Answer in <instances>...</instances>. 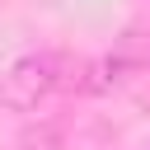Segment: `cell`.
Returning <instances> with one entry per match:
<instances>
[{"label": "cell", "instance_id": "cell-1", "mask_svg": "<svg viewBox=\"0 0 150 150\" xmlns=\"http://www.w3.org/2000/svg\"><path fill=\"white\" fill-rule=\"evenodd\" d=\"M61 80V56L52 52H38V56H23L9 75H5V103L14 108H33L42 94H52Z\"/></svg>", "mask_w": 150, "mask_h": 150}]
</instances>
